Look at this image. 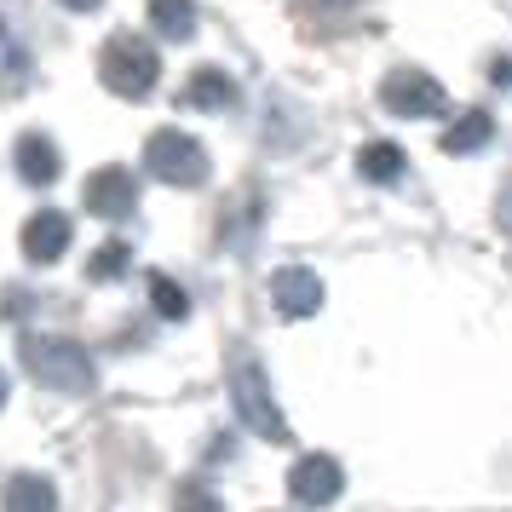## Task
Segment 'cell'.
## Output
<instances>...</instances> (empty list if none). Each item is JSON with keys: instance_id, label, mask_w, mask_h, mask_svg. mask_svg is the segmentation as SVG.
Masks as SVG:
<instances>
[{"instance_id": "12", "label": "cell", "mask_w": 512, "mask_h": 512, "mask_svg": "<svg viewBox=\"0 0 512 512\" xmlns=\"http://www.w3.org/2000/svg\"><path fill=\"white\" fill-rule=\"evenodd\" d=\"M489 139H495V121H489V110H466V116L449 121V133H443V150H449V156H478Z\"/></svg>"}, {"instance_id": "11", "label": "cell", "mask_w": 512, "mask_h": 512, "mask_svg": "<svg viewBox=\"0 0 512 512\" xmlns=\"http://www.w3.org/2000/svg\"><path fill=\"white\" fill-rule=\"evenodd\" d=\"M0 507L6 512H58V489H52V478H41V472H18V478L6 484V495H0Z\"/></svg>"}, {"instance_id": "5", "label": "cell", "mask_w": 512, "mask_h": 512, "mask_svg": "<svg viewBox=\"0 0 512 512\" xmlns=\"http://www.w3.org/2000/svg\"><path fill=\"white\" fill-rule=\"evenodd\" d=\"M380 104H386L392 116L426 121V116L443 110V87H438V75H426V70H392L380 81Z\"/></svg>"}, {"instance_id": "17", "label": "cell", "mask_w": 512, "mask_h": 512, "mask_svg": "<svg viewBox=\"0 0 512 512\" xmlns=\"http://www.w3.org/2000/svg\"><path fill=\"white\" fill-rule=\"evenodd\" d=\"M127 259H133L127 242H104V248L93 254V265H87V277H93V282H116L121 271H127Z\"/></svg>"}, {"instance_id": "4", "label": "cell", "mask_w": 512, "mask_h": 512, "mask_svg": "<svg viewBox=\"0 0 512 512\" xmlns=\"http://www.w3.org/2000/svg\"><path fill=\"white\" fill-rule=\"evenodd\" d=\"M231 403H236V415H242V426H248L254 438H265V443L294 438L288 420H282V409H277V397H271V386H265V374H259L254 363H236L231 369Z\"/></svg>"}, {"instance_id": "13", "label": "cell", "mask_w": 512, "mask_h": 512, "mask_svg": "<svg viewBox=\"0 0 512 512\" xmlns=\"http://www.w3.org/2000/svg\"><path fill=\"white\" fill-rule=\"evenodd\" d=\"M185 104H196V110H213V116H219V110H231L236 104V81L225 70H196L185 81Z\"/></svg>"}, {"instance_id": "14", "label": "cell", "mask_w": 512, "mask_h": 512, "mask_svg": "<svg viewBox=\"0 0 512 512\" xmlns=\"http://www.w3.org/2000/svg\"><path fill=\"white\" fill-rule=\"evenodd\" d=\"M357 173H363L369 185H392V179H403V150H397L392 139L363 144V156H357Z\"/></svg>"}, {"instance_id": "21", "label": "cell", "mask_w": 512, "mask_h": 512, "mask_svg": "<svg viewBox=\"0 0 512 512\" xmlns=\"http://www.w3.org/2000/svg\"><path fill=\"white\" fill-rule=\"evenodd\" d=\"M0 403H6V374H0Z\"/></svg>"}, {"instance_id": "8", "label": "cell", "mask_w": 512, "mask_h": 512, "mask_svg": "<svg viewBox=\"0 0 512 512\" xmlns=\"http://www.w3.org/2000/svg\"><path fill=\"white\" fill-rule=\"evenodd\" d=\"M271 300H277L282 317H317V305H323V282H317V271H305V265H288V271H277L271 277Z\"/></svg>"}, {"instance_id": "3", "label": "cell", "mask_w": 512, "mask_h": 512, "mask_svg": "<svg viewBox=\"0 0 512 512\" xmlns=\"http://www.w3.org/2000/svg\"><path fill=\"white\" fill-rule=\"evenodd\" d=\"M144 167H150L162 185H173V190L208 185V150L190 139V133H179V127H162V133L144 139Z\"/></svg>"}, {"instance_id": "10", "label": "cell", "mask_w": 512, "mask_h": 512, "mask_svg": "<svg viewBox=\"0 0 512 512\" xmlns=\"http://www.w3.org/2000/svg\"><path fill=\"white\" fill-rule=\"evenodd\" d=\"M58 167H64V156H58V144L47 133H24L18 139V173H24V185H52Z\"/></svg>"}, {"instance_id": "9", "label": "cell", "mask_w": 512, "mask_h": 512, "mask_svg": "<svg viewBox=\"0 0 512 512\" xmlns=\"http://www.w3.org/2000/svg\"><path fill=\"white\" fill-rule=\"evenodd\" d=\"M64 248H70V219L58 208H41L24 225V254L35 259V265H52V259H64Z\"/></svg>"}, {"instance_id": "18", "label": "cell", "mask_w": 512, "mask_h": 512, "mask_svg": "<svg viewBox=\"0 0 512 512\" xmlns=\"http://www.w3.org/2000/svg\"><path fill=\"white\" fill-rule=\"evenodd\" d=\"M173 512H225V501L213 495L202 478H190V484H179V501H173Z\"/></svg>"}, {"instance_id": "2", "label": "cell", "mask_w": 512, "mask_h": 512, "mask_svg": "<svg viewBox=\"0 0 512 512\" xmlns=\"http://www.w3.org/2000/svg\"><path fill=\"white\" fill-rule=\"evenodd\" d=\"M98 75H104V87L116 98H150L156 93V81H162V58H156V47H144L139 35H110L104 41V58H98Z\"/></svg>"}, {"instance_id": "15", "label": "cell", "mask_w": 512, "mask_h": 512, "mask_svg": "<svg viewBox=\"0 0 512 512\" xmlns=\"http://www.w3.org/2000/svg\"><path fill=\"white\" fill-rule=\"evenodd\" d=\"M150 24L162 41H190L196 35V6L190 0H150Z\"/></svg>"}, {"instance_id": "7", "label": "cell", "mask_w": 512, "mask_h": 512, "mask_svg": "<svg viewBox=\"0 0 512 512\" xmlns=\"http://www.w3.org/2000/svg\"><path fill=\"white\" fill-rule=\"evenodd\" d=\"M81 202H87V213H98V219H127V213L139 208V185H133L127 167H98L93 179L81 185Z\"/></svg>"}, {"instance_id": "20", "label": "cell", "mask_w": 512, "mask_h": 512, "mask_svg": "<svg viewBox=\"0 0 512 512\" xmlns=\"http://www.w3.org/2000/svg\"><path fill=\"white\" fill-rule=\"evenodd\" d=\"M501 225H507V231H512V185L501 190Z\"/></svg>"}, {"instance_id": "16", "label": "cell", "mask_w": 512, "mask_h": 512, "mask_svg": "<svg viewBox=\"0 0 512 512\" xmlns=\"http://www.w3.org/2000/svg\"><path fill=\"white\" fill-rule=\"evenodd\" d=\"M150 305H156V317H167V323H185L190 317V294L173 277H162V271L150 277Z\"/></svg>"}, {"instance_id": "6", "label": "cell", "mask_w": 512, "mask_h": 512, "mask_svg": "<svg viewBox=\"0 0 512 512\" xmlns=\"http://www.w3.org/2000/svg\"><path fill=\"white\" fill-rule=\"evenodd\" d=\"M340 489H346V472L334 455H300L288 472V495L300 507H328V501H340Z\"/></svg>"}, {"instance_id": "1", "label": "cell", "mask_w": 512, "mask_h": 512, "mask_svg": "<svg viewBox=\"0 0 512 512\" xmlns=\"http://www.w3.org/2000/svg\"><path fill=\"white\" fill-rule=\"evenodd\" d=\"M18 357H24V369L41 386H52V392H93V380H98L87 346L58 340V334H24L18 340Z\"/></svg>"}, {"instance_id": "19", "label": "cell", "mask_w": 512, "mask_h": 512, "mask_svg": "<svg viewBox=\"0 0 512 512\" xmlns=\"http://www.w3.org/2000/svg\"><path fill=\"white\" fill-rule=\"evenodd\" d=\"M58 6H70V12H98L104 0H58Z\"/></svg>"}]
</instances>
